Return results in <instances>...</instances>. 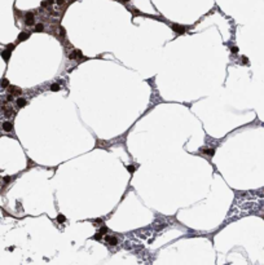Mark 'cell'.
Here are the masks:
<instances>
[{"label": "cell", "mask_w": 264, "mask_h": 265, "mask_svg": "<svg viewBox=\"0 0 264 265\" xmlns=\"http://www.w3.org/2000/svg\"><path fill=\"white\" fill-rule=\"evenodd\" d=\"M69 58H70V60H77L78 62L85 61V60H87V58H84V57H83V53H82V51H80V49H73V51H71V53H69Z\"/></svg>", "instance_id": "cell-1"}, {"label": "cell", "mask_w": 264, "mask_h": 265, "mask_svg": "<svg viewBox=\"0 0 264 265\" xmlns=\"http://www.w3.org/2000/svg\"><path fill=\"white\" fill-rule=\"evenodd\" d=\"M23 21L27 26H32L35 23V14L32 12H26L23 16Z\"/></svg>", "instance_id": "cell-2"}, {"label": "cell", "mask_w": 264, "mask_h": 265, "mask_svg": "<svg viewBox=\"0 0 264 265\" xmlns=\"http://www.w3.org/2000/svg\"><path fill=\"white\" fill-rule=\"evenodd\" d=\"M171 29L174 30V31L176 32L177 35H181V34H184V32L187 31L188 27L187 26H183V25H179V23H172L171 25Z\"/></svg>", "instance_id": "cell-3"}, {"label": "cell", "mask_w": 264, "mask_h": 265, "mask_svg": "<svg viewBox=\"0 0 264 265\" xmlns=\"http://www.w3.org/2000/svg\"><path fill=\"white\" fill-rule=\"evenodd\" d=\"M7 89H8V93H9V95H12V96H19L22 93L21 88L16 87V85H9Z\"/></svg>", "instance_id": "cell-4"}, {"label": "cell", "mask_w": 264, "mask_h": 265, "mask_svg": "<svg viewBox=\"0 0 264 265\" xmlns=\"http://www.w3.org/2000/svg\"><path fill=\"white\" fill-rule=\"evenodd\" d=\"M199 151H201L202 154H205V155L210 157V158L211 157H214V154H215V149L214 148H207V146L206 148H201L199 149Z\"/></svg>", "instance_id": "cell-5"}, {"label": "cell", "mask_w": 264, "mask_h": 265, "mask_svg": "<svg viewBox=\"0 0 264 265\" xmlns=\"http://www.w3.org/2000/svg\"><path fill=\"white\" fill-rule=\"evenodd\" d=\"M1 128H3V131H4V132H12L13 131V123L9 122V120H7V122H3Z\"/></svg>", "instance_id": "cell-6"}, {"label": "cell", "mask_w": 264, "mask_h": 265, "mask_svg": "<svg viewBox=\"0 0 264 265\" xmlns=\"http://www.w3.org/2000/svg\"><path fill=\"white\" fill-rule=\"evenodd\" d=\"M105 241L110 246H116L118 244V238L115 235H105Z\"/></svg>", "instance_id": "cell-7"}, {"label": "cell", "mask_w": 264, "mask_h": 265, "mask_svg": "<svg viewBox=\"0 0 264 265\" xmlns=\"http://www.w3.org/2000/svg\"><path fill=\"white\" fill-rule=\"evenodd\" d=\"M3 113H4V115L5 117H12V115H14V110L12 109L10 106H7V105H4L3 106Z\"/></svg>", "instance_id": "cell-8"}, {"label": "cell", "mask_w": 264, "mask_h": 265, "mask_svg": "<svg viewBox=\"0 0 264 265\" xmlns=\"http://www.w3.org/2000/svg\"><path fill=\"white\" fill-rule=\"evenodd\" d=\"M10 53H12V51H10V49H8V48H5L4 51L1 52V57H3V60H4L5 62H8V61H9V58H10Z\"/></svg>", "instance_id": "cell-9"}, {"label": "cell", "mask_w": 264, "mask_h": 265, "mask_svg": "<svg viewBox=\"0 0 264 265\" xmlns=\"http://www.w3.org/2000/svg\"><path fill=\"white\" fill-rule=\"evenodd\" d=\"M29 38H30V32H26V31L21 32V34L18 35V38H17V43H21V41L27 40Z\"/></svg>", "instance_id": "cell-10"}, {"label": "cell", "mask_w": 264, "mask_h": 265, "mask_svg": "<svg viewBox=\"0 0 264 265\" xmlns=\"http://www.w3.org/2000/svg\"><path fill=\"white\" fill-rule=\"evenodd\" d=\"M26 104H27V100L23 97H18L17 100H16V105H17L18 109H22L23 106H26Z\"/></svg>", "instance_id": "cell-11"}, {"label": "cell", "mask_w": 264, "mask_h": 265, "mask_svg": "<svg viewBox=\"0 0 264 265\" xmlns=\"http://www.w3.org/2000/svg\"><path fill=\"white\" fill-rule=\"evenodd\" d=\"M54 0H44L43 3H41V8H45V9H51L52 5H53Z\"/></svg>", "instance_id": "cell-12"}, {"label": "cell", "mask_w": 264, "mask_h": 265, "mask_svg": "<svg viewBox=\"0 0 264 265\" xmlns=\"http://www.w3.org/2000/svg\"><path fill=\"white\" fill-rule=\"evenodd\" d=\"M34 31L35 32H43L44 31V25L43 23H37L34 26Z\"/></svg>", "instance_id": "cell-13"}, {"label": "cell", "mask_w": 264, "mask_h": 265, "mask_svg": "<svg viewBox=\"0 0 264 265\" xmlns=\"http://www.w3.org/2000/svg\"><path fill=\"white\" fill-rule=\"evenodd\" d=\"M0 87L1 88H8L9 87V80H8L7 78H3L1 82H0Z\"/></svg>", "instance_id": "cell-14"}, {"label": "cell", "mask_w": 264, "mask_h": 265, "mask_svg": "<svg viewBox=\"0 0 264 265\" xmlns=\"http://www.w3.org/2000/svg\"><path fill=\"white\" fill-rule=\"evenodd\" d=\"M60 84H58V83H53V84L51 85V88H49V89L52 91V92H57V91H60Z\"/></svg>", "instance_id": "cell-15"}, {"label": "cell", "mask_w": 264, "mask_h": 265, "mask_svg": "<svg viewBox=\"0 0 264 265\" xmlns=\"http://www.w3.org/2000/svg\"><path fill=\"white\" fill-rule=\"evenodd\" d=\"M96 146H97V148H105V146H108V141H101V140H97Z\"/></svg>", "instance_id": "cell-16"}, {"label": "cell", "mask_w": 264, "mask_h": 265, "mask_svg": "<svg viewBox=\"0 0 264 265\" xmlns=\"http://www.w3.org/2000/svg\"><path fill=\"white\" fill-rule=\"evenodd\" d=\"M127 171H128L130 173H133L136 171V165H132V164H130V165H127Z\"/></svg>", "instance_id": "cell-17"}, {"label": "cell", "mask_w": 264, "mask_h": 265, "mask_svg": "<svg viewBox=\"0 0 264 265\" xmlns=\"http://www.w3.org/2000/svg\"><path fill=\"white\" fill-rule=\"evenodd\" d=\"M10 180H12V177H9V176H5L4 178H3V184L4 185H8L10 183Z\"/></svg>", "instance_id": "cell-18"}, {"label": "cell", "mask_w": 264, "mask_h": 265, "mask_svg": "<svg viewBox=\"0 0 264 265\" xmlns=\"http://www.w3.org/2000/svg\"><path fill=\"white\" fill-rule=\"evenodd\" d=\"M56 4L57 7H63L66 4V0H56Z\"/></svg>", "instance_id": "cell-19"}, {"label": "cell", "mask_w": 264, "mask_h": 265, "mask_svg": "<svg viewBox=\"0 0 264 265\" xmlns=\"http://www.w3.org/2000/svg\"><path fill=\"white\" fill-rule=\"evenodd\" d=\"M65 220H66V219H65V216H63V215L60 214V215L57 216V221H58V222H65Z\"/></svg>", "instance_id": "cell-20"}, {"label": "cell", "mask_w": 264, "mask_h": 265, "mask_svg": "<svg viewBox=\"0 0 264 265\" xmlns=\"http://www.w3.org/2000/svg\"><path fill=\"white\" fill-rule=\"evenodd\" d=\"M230 52L232 53H238V48L237 47H230Z\"/></svg>", "instance_id": "cell-21"}, {"label": "cell", "mask_w": 264, "mask_h": 265, "mask_svg": "<svg viewBox=\"0 0 264 265\" xmlns=\"http://www.w3.org/2000/svg\"><path fill=\"white\" fill-rule=\"evenodd\" d=\"M241 60H242V63H249V61H247V57H245V56H243Z\"/></svg>", "instance_id": "cell-22"}, {"label": "cell", "mask_w": 264, "mask_h": 265, "mask_svg": "<svg viewBox=\"0 0 264 265\" xmlns=\"http://www.w3.org/2000/svg\"><path fill=\"white\" fill-rule=\"evenodd\" d=\"M94 224H101V225H102V220H101V219L94 220Z\"/></svg>", "instance_id": "cell-23"}, {"label": "cell", "mask_w": 264, "mask_h": 265, "mask_svg": "<svg viewBox=\"0 0 264 265\" xmlns=\"http://www.w3.org/2000/svg\"><path fill=\"white\" fill-rule=\"evenodd\" d=\"M29 165H34V162L30 161V159H29Z\"/></svg>", "instance_id": "cell-24"}]
</instances>
